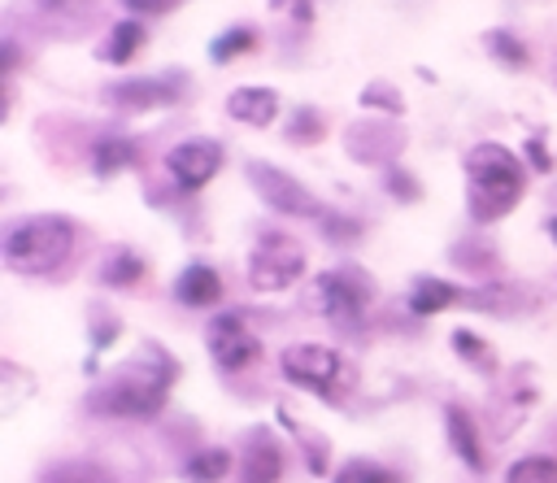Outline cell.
I'll use <instances>...</instances> for the list:
<instances>
[{"label": "cell", "mask_w": 557, "mask_h": 483, "mask_svg": "<svg viewBox=\"0 0 557 483\" xmlns=\"http://www.w3.org/2000/svg\"><path fill=\"white\" fill-rule=\"evenodd\" d=\"M444 426H448V444H453V453H457L470 470H483V444H479V431H474L470 413L457 409V405H448V409H444Z\"/></svg>", "instance_id": "14"}, {"label": "cell", "mask_w": 557, "mask_h": 483, "mask_svg": "<svg viewBox=\"0 0 557 483\" xmlns=\"http://www.w3.org/2000/svg\"><path fill=\"white\" fill-rule=\"evenodd\" d=\"M318 300L335 326H357L370 305V278L361 270H326L318 274Z\"/></svg>", "instance_id": "5"}, {"label": "cell", "mask_w": 557, "mask_h": 483, "mask_svg": "<svg viewBox=\"0 0 557 483\" xmlns=\"http://www.w3.org/2000/svg\"><path fill=\"white\" fill-rule=\"evenodd\" d=\"M165 170L183 191H200L218 170H222V144L213 139H187L165 152Z\"/></svg>", "instance_id": "8"}, {"label": "cell", "mask_w": 557, "mask_h": 483, "mask_svg": "<svg viewBox=\"0 0 557 483\" xmlns=\"http://www.w3.org/2000/svg\"><path fill=\"white\" fill-rule=\"evenodd\" d=\"M270 9H292V17L305 26L313 22V0H270Z\"/></svg>", "instance_id": "30"}, {"label": "cell", "mask_w": 557, "mask_h": 483, "mask_svg": "<svg viewBox=\"0 0 557 483\" xmlns=\"http://www.w3.org/2000/svg\"><path fill=\"white\" fill-rule=\"evenodd\" d=\"M300 270H305V257H300V248H296L287 235H261V244H257L252 257H248V283H252L257 292H278V287H287Z\"/></svg>", "instance_id": "6"}, {"label": "cell", "mask_w": 557, "mask_h": 483, "mask_svg": "<svg viewBox=\"0 0 557 483\" xmlns=\"http://www.w3.org/2000/svg\"><path fill=\"white\" fill-rule=\"evenodd\" d=\"M244 170H248V183L257 187V196H261L270 209L287 213V218H322L318 196H313L309 187H300L292 174H283V170H274V165H265V161H248Z\"/></svg>", "instance_id": "4"}, {"label": "cell", "mask_w": 557, "mask_h": 483, "mask_svg": "<svg viewBox=\"0 0 557 483\" xmlns=\"http://www.w3.org/2000/svg\"><path fill=\"white\" fill-rule=\"evenodd\" d=\"M335 483H400L392 470H383V466H374V461H348L344 470H339V479Z\"/></svg>", "instance_id": "26"}, {"label": "cell", "mask_w": 557, "mask_h": 483, "mask_svg": "<svg viewBox=\"0 0 557 483\" xmlns=\"http://www.w3.org/2000/svg\"><path fill=\"white\" fill-rule=\"evenodd\" d=\"M239 479L244 483H278L283 479V448L270 439V431H252L248 435Z\"/></svg>", "instance_id": "11"}, {"label": "cell", "mask_w": 557, "mask_h": 483, "mask_svg": "<svg viewBox=\"0 0 557 483\" xmlns=\"http://www.w3.org/2000/svg\"><path fill=\"white\" fill-rule=\"evenodd\" d=\"M483 44H487L492 57H500V65H509V70H522V65H527V48H522V39H513L509 30H487Z\"/></svg>", "instance_id": "21"}, {"label": "cell", "mask_w": 557, "mask_h": 483, "mask_svg": "<svg viewBox=\"0 0 557 483\" xmlns=\"http://www.w3.org/2000/svg\"><path fill=\"white\" fill-rule=\"evenodd\" d=\"M39 4H44V9H57V4H65V0H39Z\"/></svg>", "instance_id": "33"}, {"label": "cell", "mask_w": 557, "mask_h": 483, "mask_svg": "<svg viewBox=\"0 0 557 483\" xmlns=\"http://www.w3.org/2000/svg\"><path fill=\"white\" fill-rule=\"evenodd\" d=\"M144 278V257L131 252V248H113L104 261H100V283L104 287H131Z\"/></svg>", "instance_id": "17"}, {"label": "cell", "mask_w": 557, "mask_h": 483, "mask_svg": "<svg viewBox=\"0 0 557 483\" xmlns=\"http://www.w3.org/2000/svg\"><path fill=\"white\" fill-rule=\"evenodd\" d=\"M139 44H144V26L126 17V22H117V26L109 30V44L100 48V57H104V61H113V65H122V61H131V57H135V48H139Z\"/></svg>", "instance_id": "18"}, {"label": "cell", "mask_w": 557, "mask_h": 483, "mask_svg": "<svg viewBox=\"0 0 557 483\" xmlns=\"http://www.w3.org/2000/svg\"><path fill=\"white\" fill-rule=\"evenodd\" d=\"M505 483H557V461L553 457H522L509 466Z\"/></svg>", "instance_id": "20"}, {"label": "cell", "mask_w": 557, "mask_h": 483, "mask_svg": "<svg viewBox=\"0 0 557 483\" xmlns=\"http://www.w3.org/2000/svg\"><path fill=\"white\" fill-rule=\"evenodd\" d=\"M226 113L235 122H248V126H270L278 117V96L270 87H239V91H231Z\"/></svg>", "instance_id": "13"}, {"label": "cell", "mask_w": 557, "mask_h": 483, "mask_svg": "<svg viewBox=\"0 0 557 483\" xmlns=\"http://www.w3.org/2000/svg\"><path fill=\"white\" fill-rule=\"evenodd\" d=\"M174 300H183V305H191V309L218 305V300H222V278H218V270L205 265V261H191V265L174 278Z\"/></svg>", "instance_id": "12"}, {"label": "cell", "mask_w": 557, "mask_h": 483, "mask_svg": "<svg viewBox=\"0 0 557 483\" xmlns=\"http://www.w3.org/2000/svg\"><path fill=\"white\" fill-rule=\"evenodd\" d=\"M383 183H387V191H396L400 200H413V196H418V183H413L400 165H383Z\"/></svg>", "instance_id": "27"}, {"label": "cell", "mask_w": 557, "mask_h": 483, "mask_svg": "<svg viewBox=\"0 0 557 483\" xmlns=\"http://www.w3.org/2000/svg\"><path fill=\"white\" fill-rule=\"evenodd\" d=\"M466 174H470V213L479 222H492L513 209L522 191V161L505 144H474L466 152Z\"/></svg>", "instance_id": "2"}, {"label": "cell", "mask_w": 557, "mask_h": 483, "mask_svg": "<svg viewBox=\"0 0 557 483\" xmlns=\"http://www.w3.org/2000/svg\"><path fill=\"white\" fill-rule=\"evenodd\" d=\"M226 470H231V453H226V448H200V453L187 461V479H191V483H218Z\"/></svg>", "instance_id": "19"}, {"label": "cell", "mask_w": 557, "mask_h": 483, "mask_svg": "<svg viewBox=\"0 0 557 483\" xmlns=\"http://www.w3.org/2000/svg\"><path fill=\"white\" fill-rule=\"evenodd\" d=\"M178 87H183V78H170V74H161V78H122L104 96L117 109H161V104L178 100Z\"/></svg>", "instance_id": "10"}, {"label": "cell", "mask_w": 557, "mask_h": 483, "mask_svg": "<svg viewBox=\"0 0 557 483\" xmlns=\"http://www.w3.org/2000/svg\"><path fill=\"white\" fill-rule=\"evenodd\" d=\"M322 231H326V239H331V244H348V239L357 235V222L335 218V213H322Z\"/></svg>", "instance_id": "28"}, {"label": "cell", "mask_w": 557, "mask_h": 483, "mask_svg": "<svg viewBox=\"0 0 557 483\" xmlns=\"http://www.w3.org/2000/svg\"><path fill=\"white\" fill-rule=\"evenodd\" d=\"M548 235H553V239H557V218H553V226H548Z\"/></svg>", "instance_id": "34"}, {"label": "cell", "mask_w": 557, "mask_h": 483, "mask_svg": "<svg viewBox=\"0 0 557 483\" xmlns=\"http://www.w3.org/2000/svg\"><path fill=\"white\" fill-rule=\"evenodd\" d=\"M453 352H457V357H466L474 370H496L492 348H487L479 335H470V331H453Z\"/></svg>", "instance_id": "22"}, {"label": "cell", "mask_w": 557, "mask_h": 483, "mask_svg": "<svg viewBox=\"0 0 557 483\" xmlns=\"http://www.w3.org/2000/svg\"><path fill=\"white\" fill-rule=\"evenodd\" d=\"M209 352L222 370H244L261 352V339L244 326V313H218L209 322Z\"/></svg>", "instance_id": "9"}, {"label": "cell", "mask_w": 557, "mask_h": 483, "mask_svg": "<svg viewBox=\"0 0 557 483\" xmlns=\"http://www.w3.org/2000/svg\"><path fill=\"white\" fill-rule=\"evenodd\" d=\"M457 296H461V292H457L453 283L431 278V274H418V278H413V287H409V309H413L418 318H431V313L448 309Z\"/></svg>", "instance_id": "16"}, {"label": "cell", "mask_w": 557, "mask_h": 483, "mask_svg": "<svg viewBox=\"0 0 557 483\" xmlns=\"http://www.w3.org/2000/svg\"><path fill=\"white\" fill-rule=\"evenodd\" d=\"M174 374H178V366L170 361V352L161 344H144L122 370L109 374L104 387H96L87 396V405L104 418H157L170 396Z\"/></svg>", "instance_id": "1"}, {"label": "cell", "mask_w": 557, "mask_h": 483, "mask_svg": "<svg viewBox=\"0 0 557 483\" xmlns=\"http://www.w3.org/2000/svg\"><path fill=\"white\" fill-rule=\"evenodd\" d=\"M44 483H104L96 470H87V466H61V470H52Z\"/></svg>", "instance_id": "29"}, {"label": "cell", "mask_w": 557, "mask_h": 483, "mask_svg": "<svg viewBox=\"0 0 557 483\" xmlns=\"http://www.w3.org/2000/svg\"><path fill=\"white\" fill-rule=\"evenodd\" d=\"M361 104H366V109H383V113H405L400 91H396L392 83H383V78H374V83L361 87Z\"/></svg>", "instance_id": "24"}, {"label": "cell", "mask_w": 557, "mask_h": 483, "mask_svg": "<svg viewBox=\"0 0 557 483\" xmlns=\"http://www.w3.org/2000/svg\"><path fill=\"white\" fill-rule=\"evenodd\" d=\"M287 139H292V144H313V139H322V113L309 109V104H300V109L292 113V122H287Z\"/></svg>", "instance_id": "25"}, {"label": "cell", "mask_w": 557, "mask_h": 483, "mask_svg": "<svg viewBox=\"0 0 557 483\" xmlns=\"http://www.w3.org/2000/svg\"><path fill=\"white\" fill-rule=\"evenodd\" d=\"M135 157H139V148H135V139H126V135H100V139L91 144V170H96L100 178H109V174L135 165Z\"/></svg>", "instance_id": "15"}, {"label": "cell", "mask_w": 557, "mask_h": 483, "mask_svg": "<svg viewBox=\"0 0 557 483\" xmlns=\"http://www.w3.org/2000/svg\"><path fill=\"white\" fill-rule=\"evenodd\" d=\"M74 248V226L57 213H35V218H22L4 231V265L17 270V274H52L57 265H65Z\"/></svg>", "instance_id": "3"}, {"label": "cell", "mask_w": 557, "mask_h": 483, "mask_svg": "<svg viewBox=\"0 0 557 483\" xmlns=\"http://www.w3.org/2000/svg\"><path fill=\"white\" fill-rule=\"evenodd\" d=\"M126 9H135V13H165V9H174L178 0H122Z\"/></svg>", "instance_id": "31"}, {"label": "cell", "mask_w": 557, "mask_h": 483, "mask_svg": "<svg viewBox=\"0 0 557 483\" xmlns=\"http://www.w3.org/2000/svg\"><path fill=\"white\" fill-rule=\"evenodd\" d=\"M531 161H535L540 170H548V157H544V148H540V139H531Z\"/></svg>", "instance_id": "32"}, {"label": "cell", "mask_w": 557, "mask_h": 483, "mask_svg": "<svg viewBox=\"0 0 557 483\" xmlns=\"http://www.w3.org/2000/svg\"><path fill=\"white\" fill-rule=\"evenodd\" d=\"M257 44V35H252V26H235V30H226V35H218L213 44H209V57L213 61H231L235 52H248Z\"/></svg>", "instance_id": "23"}, {"label": "cell", "mask_w": 557, "mask_h": 483, "mask_svg": "<svg viewBox=\"0 0 557 483\" xmlns=\"http://www.w3.org/2000/svg\"><path fill=\"white\" fill-rule=\"evenodd\" d=\"M278 366H283V374L296 387H309L318 396H331L335 383H339V370H344L339 366V352L326 348V344H292V348H283Z\"/></svg>", "instance_id": "7"}]
</instances>
